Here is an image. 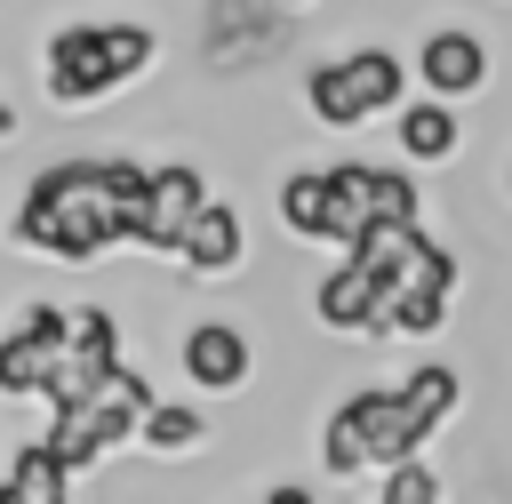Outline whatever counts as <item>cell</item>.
<instances>
[{"label":"cell","mask_w":512,"mask_h":504,"mask_svg":"<svg viewBox=\"0 0 512 504\" xmlns=\"http://www.w3.org/2000/svg\"><path fill=\"white\" fill-rule=\"evenodd\" d=\"M144 184L152 168L128 160V152H104V160H48L24 200H16V240L56 256V264H88L104 248H120L144 216Z\"/></svg>","instance_id":"obj_1"},{"label":"cell","mask_w":512,"mask_h":504,"mask_svg":"<svg viewBox=\"0 0 512 504\" xmlns=\"http://www.w3.org/2000/svg\"><path fill=\"white\" fill-rule=\"evenodd\" d=\"M160 56V32L144 24H56L48 32V104L80 112V104H104L112 88H128L136 72H152Z\"/></svg>","instance_id":"obj_2"},{"label":"cell","mask_w":512,"mask_h":504,"mask_svg":"<svg viewBox=\"0 0 512 504\" xmlns=\"http://www.w3.org/2000/svg\"><path fill=\"white\" fill-rule=\"evenodd\" d=\"M440 424L392 384H368V392H352V400H336V416H328V432H320V464H328V480H352V472H368V464H400V456H424V440H432Z\"/></svg>","instance_id":"obj_3"},{"label":"cell","mask_w":512,"mask_h":504,"mask_svg":"<svg viewBox=\"0 0 512 504\" xmlns=\"http://www.w3.org/2000/svg\"><path fill=\"white\" fill-rule=\"evenodd\" d=\"M144 408H152V384L120 360L96 392H80V400H64V408H48V440L64 448V464L72 472H88V464H104L120 440H136V424H144Z\"/></svg>","instance_id":"obj_4"},{"label":"cell","mask_w":512,"mask_h":504,"mask_svg":"<svg viewBox=\"0 0 512 504\" xmlns=\"http://www.w3.org/2000/svg\"><path fill=\"white\" fill-rule=\"evenodd\" d=\"M64 344H72V320L56 304H24V320L0 336V392L8 400H32L48 384V368L64 360Z\"/></svg>","instance_id":"obj_5"},{"label":"cell","mask_w":512,"mask_h":504,"mask_svg":"<svg viewBox=\"0 0 512 504\" xmlns=\"http://www.w3.org/2000/svg\"><path fill=\"white\" fill-rule=\"evenodd\" d=\"M200 200H208L200 168H184V160L152 168V184H144V216H136L128 248H144V256H176V240H184V224L200 216Z\"/></svg>","instance_id":"obj_6"},{"label":"cell","mask_w":512,"mask_h":504,"mask_svg":"<svg viewBox=\"0 0 512 504\" xmlns=\"http://www.w3.org/2000/svg\"><path fill=\"white\" fill-rule=\"evenodd\" d=\"M384 304H392V280L368 272L360 256H336V272H328L320 296H312V312H320L328 328H352V336H384Z\"/></svg>","instance_id":"obj_7"},{"label":"cell","mask_w":512,"mask_h":504,"mask_svg":"<svg viewBox=\"0 0 512 504\" xmlns=\"http://www.w3.org/2000/svg\"><path fill=\"white\" fill-rule=\"evenodd\" d=\"M416 80H424V96H480L488 88V40L480 32H432L424 48H416Z\"/></svg>","instance_id":"obj_8"},{"label":"cell","mask_w":512,"mask_h":504,"mask_svg":"<svg viewBox=\"0 0 512 504\" xmlns=\"http://www.w3.org/2000/svg\"><path fill=\"white\" fill-rule=\"evenodd\" d=\"M240 248H248L240 208H232V200H200V216H192V224H184V240H176V264H184V272H200V280H216V272H232V264H240Z\"/></svg>","instance_id":"obj_9"},{"label":"cell","mask_w":512,"mask_h":504,"mask_svg":"<svg viewBox=\"0 0 512 504\" xmlns=\"http://www.w3.org/2000/svg\"><path fill=\"white\" fill-rule=\"evenodd\" d=\"M184 376H192L200 392H240V384H248V336L224 328V320H200V328L184 336Z\"/></svg>","instance_id":"obj_10"},{"label":"cell","mask_w":512,"mask_h":504,"mask_svg":"<svg viewBox=\"0 0 512 504\" xmlns=\"http://www.w3.org/2000/svg\"><path fill=\"white\" fill-rule=\"evenodd\" d=\"M72 496V464H64V448L40 432V440H24L16 448V472L0 480V504H64Z\"/></svg>","instance_id":"obj_11"},{"label":"cell","mask_w":512,"mask_h":504,"mask_svg":"<svg viewBox=\"0 0 512 504\" xmlns=\"http://www.w3.org/2000/svg\"><path fill=\"white\" fill-rule=\"evenodd\" d=\"M376 216V168L368 160H336L328 168V248H352Z\"/></svg>","instance_id":"obj_12"},{"label":"cell","mask_w":512,"mask_h":504,"mask_svg":"<svg viewBox=\"0 0 512 504\" xmlns=\"http://www.w3.org/2000/svg\"><path fill=\"white\" fill-rule=\"evenodd\" d=\"M344 80H352V96H360L368 120H376V112H400V96H408V64H400L392 48H352V56H344Z\"/></svg>","instance_id":"obj_13"},{"label":"cell","mask_w":512,"mask_h":504,"mask_svg":"<svg viewBox=\"0 0 512 504\" xmlns=\"http://www.w3.org/2000/svg\"><path fill=\"white\" fill-rule=\"evenodd\" d=\"M392 128H400V152H408V160H448V152H456V112H448V96L400 104Z\"/></svg>","instance_id":"obj_14"},{"label":"cell","mask_w":512,"mask_h":504,"mask_svg":"<svg viewBox=\"0 0 512 504\" xmlns=\"http://www.w3.org/2000/svg\"><path fill=\"white\" fill-rule=\"evenodd\" d=\"M280 224H288L296 240H328V168L280 176Z\"/></svg>","instance_id":"obj_15"},{"label":"cell","mask_w":512,"mask_h":504,"mask_svg":"<svg viewBox=\"0 0 512 504\" xmlns=\"http://www.w3.org/2000/svg\"><path fill=\"white\" fill-rule=\"evenodd\" d=\"M136 440H144L152 456H184V448H200V440H208V416H200V408H184V400H152V408H144V424H136Z\"/></svg>","instance_id":"obj_16"},{"label":"cell","mask_w":512,"mask_h":504,"mask_svg":"<svg viewBox=\"0 0 512 504\" xmlns=\"http://www.w3.org/2000/svg\"><path fill=\"white\" fill-rule=\"evenodd\" d=\"M304 104H312L320 128H360V120H368L360 96H352V80H344V64H312V72H304Z\"/></svg>","instance_id":"obj_17"},{"label":"cell","mask_w":512,"mask_h":504,"mask_svg":"<svg viewBox=\"0 0 512 504\" xmlns=\"http://www.w3.org/2000/svg\"><path fill=\"white\" fill-rule=\"evenodd\" d=\"M368 224H424V200H416L408 168H376V216Z\"/></svg>","instance_id":"obj_18"},{"label":"cell","mask_w":512,"mask_h":504,"mask_svg":"<svg viewBox=\"0 0 512 504\" xmlns=\"http://www.w3.org/2000/svg\"><path fill=\"white\" fill-rule=\"evenodd\" d=\"M400 392H408V400H416V408H424L432 424H448V416H456V392H464V384H456V368H440V360H424V368H416V376H408Z\"/></svg>","instance_id":"obj_19"},{"label":"cell","mask_w":512,"mask_h":504,"mask_svg":"<svg viewBox=\"0 0 512 504\" xmlns=\"http://www.w3.org/2000/svg\"><path fill=\"white\" fill-rule=\"evenodd\" d=\"M376 496H384V504H432L440 480H432L424 456H400V464H384V488H376Z\"/></svg>","instance_id":"obj_20"},{"label":"cell","mask_w":512,"mask_h":504,"mask_svg":"<svg viewBox=\"0 0 512 504\" xmlns=\"http://www.w3.org/2000/svg\"><path fill=\"white\" fill-rule=\"evenodd\" d=\"M0 136H8V104H0Z\"/></svg>","instance_id":"obj_21"},{"label":"cell","mask_w":512,"mask_h":504,"mask_svg":"<svg viewBox=\"0 0 512 504\" xmlns=\"http://www.w3.org/2000/svg\"><path fill=\"white\" fill-rule=\"evenodd\" d=\"M280 8H304V0H280Z\"/></svg>","instance_id":"obj_22"},{"label":"cell","mask_w":512,"mask_h":504,"mask_svg":"<svg viewBox=\"0 0 512 504\" xmlns=\"http://www.w3.org/2000/svg\"><path fill=\"white\" fill-rule=\"evenodd\" d=\"M504 192H512V184H504Z\"/></svg>","instance_id":"obj_23"}]
</instances>
